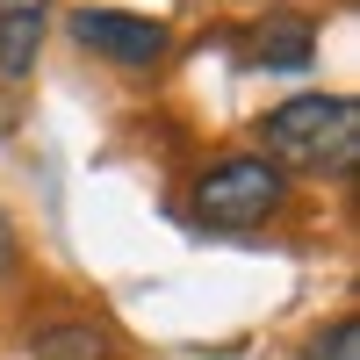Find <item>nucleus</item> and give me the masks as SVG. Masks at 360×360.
<instances>
[{
    "label": "nucleus",
    "instance_id": "1",
    "mask_svg": "<svg viewBox=\"0 0 360 360\" xmlns=\"http://www.w3.org/2000/svg\"><path fill=\"white\" fill-rule=\"evenodd\" d=\"M266 152L274 166H303V173H332L346 180L360 159V108L346 94H295L281 108H266Z\"/></svg>",
    "mask_w": 360,
    "mask_h": 360
},
{
    "label": "nucleus",
    "instance_id": "2",
    "mask_svg": "<svg viewBox=\"0 0 360 360\" xmlns=\"http://www.w3.org/2000/svg\"><path fill=\"white\" fill-rule=\"evenodd\" d=\"M288 202V173L259 152H238V159H217L202 180H195V217L217 224V231H252L266 224L274 209Z\"/></svg>",
    "mask_w": 360,
    "mask_h": 360
},
{
    "label": "nucleus",
    "instance_id": "3",
    "mask_svg": "<svg viewBox=\"0 0 360 360\" xmlns=\"http://www.w3.org/2000/svg\"><path fill=\"white\" fill-rule=\"evenodd\" d=\"M72 44L79 51H94L108 58V65H123V72H152L159 58H166V22L152 15H123V8H79L72 15Z\"/></svg>",
    "mask_w": 360,
    "mask_h": 360
},
{
    "label": "nucleus",
    "instance_id": "4",
    "mask_svg": "<svg viewBox=\"0 0 360 360\" xmlns=\"http://www.w3.org/2000/svg\"><path fill=\"white\" fill-rule=\"evenodd\" d=\"M310 58H317V22L295 8H274L245 44V65H259V72H303Z\"/></svg>",
    "mask_w": 360,
    "mask_h": 360
},
{
    "label": "nucleus",
    "instance_id": "5",
    "mask_svg": "<svg viewBox=\"0 0 360 360\" xmlns=\"http://www.w3.org/2000/svg\"><path fill=\"white\" fill-rule=\"evenodd\" d=\"M44 51V0H0V72L29 79Z\"/></svg>",
    "mask_w": 360,
    "mask_h": 360
},
{
    "label": "nucleus",
    "instance_id": "6",
    "mask_svg": "<svg viewBox=\"0 0 360 360\" xmlns=\"http://www.w3.org/2000/svg\"><path fill=\"white\" fill-rule=\"evenodd\" d=\"M29 360H115V339L101 324H44L29 339Z\"/></svg>",
    "mask_w": 360,
    "mask_h": 360
},
{
    "label": "nucleus",
    "instance_id": "7",
    "mask_svg": "<svg viewBox=\"0 0 360 360\" xmlns=\"http://www.w3.org/2000/svg\"><path fill=\"white\" fill-rule=\"evenodd\" d=\"M310 360H360V317H332L310 339Z\"/></svg>",
    "mask_w": 360,
    "mask_h": 360
},
{
    "label": "nucleus",
    "instance_id": "8",
    "mask_svg": "<svg viewBox=\"0 0 360 360\" xmlns=\"http://www.w3.org/2000/svg\"><path fill=\"white\" fill-rule=\"evenodd\" d=\"M15 259H22V238H15V217L0 209V274H15Z\"/></svg>",
    "mask_w": 360,
    "mask_h": 360
}]
</instances>
